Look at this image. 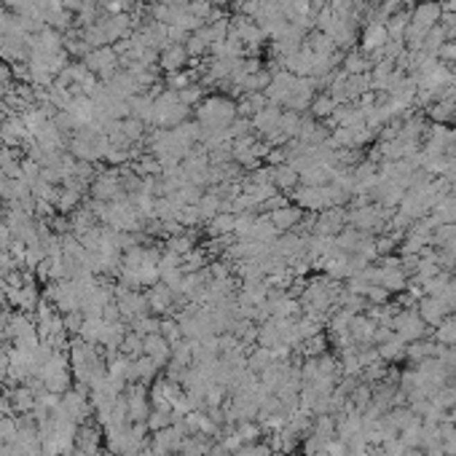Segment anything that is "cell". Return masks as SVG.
<instances>
[{
	"label": "cell",
	"mask_w": 456,
	"mask_h": 456,
	"mask_svg": "<svg viewBox=\"0 0 456 456\" xmlns=\"http://www.w3.org/2000/svg\"><path fill=\"white\" fill-rule=\"evenodd\" d=\"M234 223H236V215L234 212H218L212 220L204 223V234H207V239L234 236Z\"/></svg>",
	"instance_id": "7c38bea8"
},
{
	"label": "cell",
	"mask_w": 456,
	"mask_h": 456,
	"mask_svg": "<svg viewBox=\"0 0 456 456\" xmlns=\"http://www.w3.org/2000/svg\"><path fill=\"white\" fill-rule=\"evenodd\" d=\"M83 204V191L81 188H70L62 186V193H60V202H57V212L60 215H70Z\"/></svg>",
	"instance_id": "603a6c76"
},
{
	"label": "cell",
	"mask_w": 456,
	"mask_h": 456,
	"mask_svg": "<svg viewBox=\"0 0 456 456\" xmlns=\"http://www.w3.org/2000/svg\"><path fill=\"white\" fill-rule=\"evenodd\" d=\"M166 424H169V421H166L164 411H156V414L150 416V427H153V430H164Z\"/></svg>",
	"instance_id": "c3c4849f"
},
{
	"label": "cell",
	"mask_w": 456,
	"mask_h": 456,
	"mask_svg": "<svg viewBox=\"0 0 456 456\" xmlns=\"http://www.w3.org/2000/svg\"><path fill=\"white\" fill-rule=\"evenodd\" d=\"M27 333H35V325H33L24 314H14V317L8 319V325H6V335H11V338L17 341V338L27 335Z\"/></svg>",
	"instance_id": "1f68e13d"
},
{
	"label": "cell",
	"mask_w": 456,
	"mask_h": 456,
	"mask_svg": "<svg viewBox=\"0 0 456 456\" xmlns=\"http://www.w3.org/2000/svg\"><path fill=\"white\" fill-rule=\"evenodd\" d=\"M274 186H277L279 193H290L292 188L301 186V175L290 164L274 166Z\"/></svg>",
	"instance_id": "ac0fdd59"
},
{
	"label": "cell",
	"mask_w": 456,
	"mask_h": 456,
	"mask_svg": "<svg viewBox=\"0 0 456 456\" xmlns=\"http://www.w3.org/2000/svg\"><path fill=\"white\" fill-rule=\"evenodd\" d=\"M67 218H70V234H73V236H78V239H81V236L86 234V231H89V228L97 226V218H94L89 209L83 207V204L76 209V212H70Z\"/></svg>",
	"instance_id": "ffe728a7"
},
{
	"label": "cell",
	"mask_w": 456,
	"mask_h": 456,
	"mask_svg": "<svg viewBox=\"0 0 456 456\" xmlns=\"http://www.w3.org/2000/svg\"><path fill=\"white\" fill-rule=\"evenodd\" d=\"M83 64L100 78V81H110L119 70H121V60L116 54L113 46H103V49H91L86 57H83Z\"/></svg>",
	"instance_id": "7a4b0ae2"
},
{
	"label": "cell",
	"mask_w": 456,
	"mask_h": 456,
	"mask_svg": "<svg viewBox=\"0 0 456 456\" xmlns=\"http://www.w3.org/2000/svg\"><path fill=\"white\" fill-rule=\"evenodd\" d=\"M371 60H368V54L360 49V51H347L344 54V60H341V70L347 73V76H360V73H371Z\"/></svg>",
	"instance_id": "5bb4252c"
},
{
	"label": "cell",
	"mask_w": 456,
	"mask_h": 456,
	"mask_svg": "<svg viewBox=\"0 0 456 456\" xmlns=\"http://www.w3.org/2000/svg\"><path fill=\"white\" fill-rule=\"evenodd\" d=\"M236 116H239L236 103H234V97H226V94H215L196 105V121L207 132H226Z\"/></svg>",
	"instance_id": "6da1fadb"
},
{
	"label": "cell",
	"mask_w": 456,
	"mask_h": 456,
	"mask_svg": "<svg viewBox=\"0 0 456 456\" xmlns=\"http://www.w3.org/2000/svg\"><path fill=\"white\" fill-rule=\"evenodd\" d=\"M387 41H389L387 27H384L381 21H368V24H365V30H362L360 46H362V51H365V54H376V51H381V49L387 46Z\"/></svg>",
	"instance_id": "30bf717a"
},
{
	"label": "cell",
	"mask_w": 456,
	"mask_h": 456,
	"mask_svg": "<svg viewBox=\"0 0 456 456\" xmlns=\"http://www.w3.org/2000/svg\"><path fill=\"white\" fill-rule=\"evenodd\" d=\"M446 311H448V301H443V298H427L424 304H421V314H424V319L427 322H440L443 317H446Z\"/></svg>",
	"instance_id": "f1b7e54d"
},
{
	"label": "cell",
	"mask_w": 456,
	"mask_h": 456,
	"mask_svg": "<svg viewBox=\"0 0 456 456\" xmlns=\"http://www.w3.org/2000/svg\"><path fill=\"white\" fill-rule=\"evenodd\" d=\"M8 193H11V177L0 172V202H8Z\"/></svg>",
	"instance_id": "7dc6e473"
},
{
	"label": "cell",
	"mask_w": 456,
	"mask_h": 456,
	"mask_svg": "<svg viewBox=\"0 0 456 456\" xmlns=\"http://www.w3.org/2000/svg\"><path fill=\"white\" fill-rule=\"evenodd\" d=\"M427 113H430V119L435 121V124H448V121H454L456 119V100H440V103H432L427 107Z\"/></svg>",
	"instance_id": "d4e9b609"
},
{
	"label": "cell",
	"mask_w": 456,
	"mask_h": 456,
	"mask_svg": "<svg viewBox=\"0 0 456 456\" xmlns=\"http://www.w3.org/2000/svg\"><path fill=\"white\" fill-rule=\"evenodd\" d=\"M11 405H14V411H21V414L33 411L35 408V394H33V389H27V387L17 389V392L11 394Z\"/></svg>",
	"instance_id": "836d02e7"
},
{
	"label": "cell",
	"mask_w": 456,
	"mask_h": 456,
	"mask_svg": "<svg viewBox=\"0 0 456 456\" xmlns=\"http://www.w3.org/2000/svg\"><path fill=\"white\" fill-rule=\"evenodd\" d=\"M159 331V322L156 319H150V317H140V319H134V333L137 335H148V333H156Z\"/></svg>",
	"instance_id": "f6af8a7d"
},
{
	"label": "cell",
	"mask_w": 456,
	"mask_h": 456,
	"mask_svg": "<svg viewBox=\"0 0 456 456\" xmlns=\"http://www.w3.org/2000/svg\"><path fill=\"white\" fill-rule=\"evenodd\" d=\"M89 196L100 199V202H116V199L126 196L121 177H119V166L116 169H100L97 177L91 180V186H89Z\"/></svg>",
	"instance_id": "3957f363"
},
{
	"label": "cell",
	"mask_w": 456,
	"mask_h": 456,
	"mask_svg": "<svg viewBox=\"0 0 456 456\" xmlns=\"http://www.w3.org/2000/svg\"><path fill=\"white\" fill-rule=\"evenodd\" d=\"M156 368H159V365L146 354V357H140V360L132 365V378H150V376L156 374Z\"/></svg>",
	"instance_id": "ab89813d"
},
{
	"label": "cell",
	"mask_w": 456,
	"mask_h": 456,
	"mask_svg": "<svg viewBox=\"0 0 456 456\" xmlns=\"http://www.w3.org/2000/svg\"><path fill=\"white\" fill-rule=\"evenodd\" d=\"M255 212H245V215H236V223H234V239H249L252 226H255Z\"/></svg>",
	"instance_id": "8d00e7d4"
},
{
	"label": "cell",
	"mask_w": 456,
	"mask_h": 456,
	"mask_svg": "<svg viewBox=\"0 0 456 456\" xmlns=\"http://www.w3.org/2000/svg\"><path fill=\"white\" fill-rule=\"evenodd\" d=\"M38 177H41V164H38V161H33V159H27V156H24V159H21V180H24V183H30V186H33V183H35V180H38Z\"/></svg>",
	"instance_id": "7bdbcfd3"
},
{
	"label": "cell",
	"mask_w": 456,
	"mask_h": 456,
	"mask_svg": "<svg viewBox=\"0 0 456 456\" xmlns=\"http://www.w3.org/2000/svg\"><path fill=\"white\" fill-rule=\"evenodd\" d=\"M183 46H186V51H188V57H191V60H199V57H204V54L209 51V46L202 41L196 33H191Z\"/></svg>",
	"instance_id": "f35d334b"
},
{
	"label": "cell",
	"mask_w": 456,
	"mask_h": 456,
	"mask_svg": "<svg viewBox=\"0 0 456 456\" xmlns=\"http://www.w3.org/2000/svg\"><path fill=\"white\" fill-rule=\"evenodd\" d=\"M306 46H309L314 54H335L338 49H335V43L331 41V35H325V33H319V30H314L306 35Z\"/></svg>",
	"instance_id": "4dcf8cb0"
},
{
	"label": "cell",
	"mask_w": 456,
	"mask_h": 456,
	"mask_svg": "<svg viewBox=\"0 0 456 456\" xmlns=\"http://www.w3.org/2000/svg\"><path fill=\"white\" fill-rule=\"evenodd\" d=\"M435 3H443V0H435Z\"/></svg>",
	"instance_id": "816d5d0a"
},
{
	"label": "cell",
	"mask_w": 456,
	"mask_h": 456,
	"mask_svg": "<svg viewBox=\"0 0 456 456\" xmlns=\"http://www.w3.org/2000/svg\"><path fill=\"white\" fill-rule=\"evenodd\" d=\"M202 94H204V86H199V83H191V86H186V89L177 91L180 103L188 105V107H196V105L202 103Z\"/></svg>",
	"instance_id": "74e56055"
},
{
	"label": "cell",
	"mask_w": 456,
	"mask_h": 456,
	"mask_svg": "<svg viewBox=\"0 0 456 456\" xmlns=\"http://www.w3.org/2000/svg\"><path fill=\"white\" fill-rule=\"evenodd\" d=\"M448 41V33H446V27L443 24H435L430 33H427V38L421 43V51L424 54H430V57H437V51H440V46Z\"/></svg>",
	"instance_id": "4316f807"
},
{
	"label": "cell",
	"mask_w": 456,
	"mask_h": 456,
	"mask_svg": "<svg viewBox=\"0 0 456 456\" xmlns=\"http://www.w3.org/2000/svg\"><path fill=\"white\" fill-rule=\"evenodd\" d=\"M121 134H124V137H129L132 143H143V140H146V124L129 116V119H124V121H121Z\"/></svg>",
	"instance_id": "d590c367"
},
{
	"label": "cell",
	"mask_w": 456,
	"mask_h": 456,
	"mask_svg": "<svg viewBox=\"0 0 456 456\" xmlns=\"http://www.w3.org/2000/svg\"><path fill=\"white\" fill-rule=\"evenodd\" d=\"M378 285L387 288V290H403V288L408 285V274H405L403 266H397V269H384Z\"/></svg>",
	"instance_id": "f546056e"
},
{
	"label": "cell",
	"mask_w": 456,
	"mask_h": 456,
	"mask_svg": "<svg viewBox=\"0 0 456 456\" xmlns=\"http://www.w3.org/2000/svg\"><path fill=\"white\" fill-rule=\"evenodd\" d=\"M443 19V6L435 0H419L414 8H411V24L421 27V30H432L435 24H440Z\"/></svg>",
	"instance_id": "8992f818"
},
{
	"label": "cell",
	"mask_w": 456,
	"mask_h": 456,
	"mask_svg": "<svg viewBox=\"0 0 456 456\" xmlns=\"http://www.w3.org/2000/svg\"><path fill=\"white\" fill-rule=\"evenodd\" d=\"M271 218V223L274 228L279 231V234H288V231H298V226L304 223V218H306V212L301 207H295V204H285V207L274 209V212H266Z\"/></svg>",
	"instance_id": "52a82bcc"
},
{
	"label": "cell",
	"mask_w": 456,
	"mask_h": 456,
	"mask_svg": "<svg viewBox=\"0 0 456 456\" xmlns=\"http://www.w3.org/2000/svg\"><path fill=\"white\" fill-rule=\"evenodd\" d=\"M159 331L164 333L169 341H177V335H180V328H177L175 322H161V325H159Z\"/></svg>",
	"instance_id": "bcb514c9"
},
{
	"label": "cell",
	"mask_w": 456,
	"mask_h": 456,
	"mask_svg": "<svg viewBox=\"0 0 456 456\" xmlns=\"http://www.w3.org/2000/svg\"><path fill=\"white\" fill-rule=\"evenodd\" d=\"M349 226V209L331 207L317 212L314 226H311V236H338V231Z\"/></svg>",
	"instance_id": "277c9868"
},
{
	"label": "cell",
	"mask_w": 456,
	"mask_h": 456,
	"mask_svg": "<svg viewBox=\"0 0 456 456\" xmlns=\"http://www.w3.org/2000/svg\"><path fill=\"white\" fill-rule=\"evenodd\" d=\"M188 62H191V57H188L183 43H169L166 49H161V54H159V67L164 70L166 76L169 73H180Z\"/></svg>",
	"instance_id": "9c48e42d"
},
{
	"label": "cell",
	"mask_w": 456,
	"mask_h": 456,
	"mask_svg": "<svg viewBox=\"0 0 456 456\" xmlns=\"http://www.w3.org/2000/svg\"><path fill=\"white\" fill-rule=\"evenodd\" d=\"M81 3H83V0H60V6H62L64 11H70V14H78Z\"/></svg>",
	"instance_id": "681fc988"
},
{
	"label": "cell",
	"mask_w": 456,
	"mask_h": 456,
	"mask_svg": "<svg viewBox=\"0 0 456 456\" xmlns=\"http://www.w3.org/2000/svg\"><path fill=\"white\" fill-rule=\"evenodd\" d=\"M121 352H124L126 357L143 354V335H137V333H126L124 341H121Z\"/></svg>",
	"instance_id": "b9f144b4"
},
{
	"label": "cell",
	"mask_w": 456,
	"mask_h": 456,
	"mask_svg": "<svg viewBox=\"0 0 456 456\" xmlns=\"http://www.w3.org/2000/svg\"><path fill=\"white\" fill-rule=\"evenodd\" d=\"M126 405H129V419H134V421H146L148 419L146 387L134 384V387L129 389V400H126Z\"/></svg>",
	"instance_id": "2e32d148"
},
{
	"label": "cell",
	"mask_w": 456,
	"mask_h": 456,
	"mask_svg": "<svg viewBox=\"0 0 456 456\" xmlns=\"http://www.w3.org/2000/svg\"><path fill=\"white\" fill-rule=\"evenodd\" d=\"M290 202L295 207H301L304 212H322L328 209V199H325V188L322 186H298L292 188Z\"/></svg>",
	"instance_id": "5b68a950"
},
{
	"label": "cell",
	"mask_w": 456,
	"mask_h": 456,
	"mask_svg": "<svg viewBox=\"0 0 456 456\" xmlns=\"http://www.w3.org/2000/svg\"><path fill=\"white\" fill-rule=\"evenodd\" d=\"M0 387H3V381H0Z\"/></svg>",
	"instance_id": "f5cc1de1"
},
{
	"label": "cell",
	"mask_w": 456,
	"mask_h": 456,
	"mask_svg": "<svg viewBox=\"0 0 456 456\" xmlns=\"http://www.w3.org/2000/svg\"><path fill=\"white\" fill-rule=\"evenodd\" d=\"M196 207H199V218H202V226H204V223L212 220L218 212H223V199H220V196L209 188V191H204V196L199 199V204H196Z\"/></svg>",
	"instance_id": "44dd1931"
},
{
	"label": "cell",
	"mask_w": 456,
	"mask_h": 456,
	"mask_svg": "<svg viewBox=\"0 0 456 456\" xmlns=\"http://www.w3.org/2000/svg\"><path fill=\"white\" fill-rule=\"evenodd\" d=\"M269 105L266 100V94L263 91H255V94H242V100L236 103V113L242 116V119H252L258 110H263Z\"/></svg>",
	"instance_id": "7402d4cb"
},
{
	"label": "cell",
	"mask_w": 456,
	"mask_h": 456,
	"mask_svg": "<svg viewBox=\"0 0 456 456\" xmlns=\"http://www.w3.org/2000/svg\"><path fill=\"white\" fill-rule=\"evenodd\" d=\"M301 124H304V116H301V113H295V110H282V119H279V132H282L288 140H295V137H298Z\"/></svg>",
	"instance_id": "83f0119b"
},
{
	"label": "cell",
	"mask_w": 456,
	"mask_h": 456,
	"mask_svg": "<svg viewBox=\"0 0 456 456\" xmlns=\"http://www.w3.org/2000/svg\"><path fill=\"white\" fill-rule=\"evenodd\" d=\"M335 107H338V103L333 100L331 94H317L314 103H311V107H309V113L317 119V121H328L333 113H335Z\"/></svg>",
	"instance_id": "484cf974"
},
{
	"label": "cell",
	"mask_w": 456,
	"mask_h": 456,
	"mask_svg": "<svg viewBox=\"0 0 456 456\" xmlns=\"http://www.w3.org/2000/svg\"><path fill=\"white\" fill-rule=\"evenodd\" d=\"M279 119H282V107H274V105H266L263 110H258L252 119H249V124H252V132L258 134V137H271L274 132H279Z\"/></svg>",
	"instance_id": "ba28073f"
},
{
	"label": "cell",
	"mask_w": 456,
	"mask_h": 456,
	"mask_svg": "<svg viewBox=\"0 0 456 456\" xmlns=\"http://www.w3.org/2000/svg\"><path fill=\"white\" fill-rule=\"evenodd\" d=\"M134 175H140V177H156V175H161V164H159V159L153 156V153H143V156H137L132 166H129Z\"/></svg>",
	"instance_id": "cb8c5ba5"
},
{
	"label": "cell",
	"mask_w": 456,
	"mask_h": 456,
	"mask_svg": "<svg viewBox=\"0 0 456 456\" xmlns=\"http://www.w3.org/2000/svg\"><path fill=\"white\" fill-rule=\"evenodd\" d=\"M199 78V73L196 70H180V73H169L166 76V89H172V91H180V89H186V86H191V83Z\"/></svg>",
	"instance_id": "e575fe53"
},
{
	"label": "cell",
	"mask_w": 456,
	"mask_h": 456,
	"mask_svg": "<svg viewBox=\"0 0 456 456\" xmlns=\"http://www.w3.org/2000/svg\"><path fill=\"white\" fill-rule=\"evenodd\" d=\"M64 317V331H70V333H81V328H83V311L78 309V311H67V314H62Z\"/></svg>",
	"instance_id": "ee69618b"
},
{
	"label": "cell",
	"mask_w": 456,
	"mask_h": 456,
	"mask_svg": "<svg viewBox=\"0 0 456 456\" xmlns=\"http://www.w3.org/2000/svg\"><path fill=\"white\" fill-rule=\"evenodd\" d=\"M374 91V83H371V73H360V76H347V86H344V94H347V103L349 100H360L365 94Z\"/></svg>",
	"instance_id": "9a60e30c"
},
{
	"label": "cell",
	"mask_w": 456,
	"mask_h": 456,
	"mask_svg": "<svg viewBox=\"0 0 456 456\" xmlns=\"http://www.w3.org/2000/svg\"><path fill=\"white\" fill-rule=\"evenodd\" d=\"M21 121H24V126H27V132H30V134H35V132H38L46 121H49V116L43 113L41 107H33V105H30V107H24V110H21Z\"/></svg>",
	"instance_id": "d6a6232c"
},
{
	"label": "cell",
	"mask_w": 456,
	"mask_h": 456,
	"mask_svg": "<svg viewBox=\"0 0 456 456\" xmlns=\"http://www.w3.org/2000/svg\"><path fill=\"white\" fill-rule=\"evenodd\" d=\"M199 247V231H191V228H183L180 234H172V236H166L164 242V249L169 252H175V255H188L191 249Z\"/></svg>",
	"instance_id": "8fae6325"
},
{
	"label": "cell",
	"mask_w": 456,
	"mask_h": 456,
	"mask_svg": "<svg viewBox=\"0 0 456 456\" xmlns=\"http://www.w3.org/2000/svg\"><path fill=\"white\" fill-rule=\"evenodd\" d=\"M27 456H46V454H43V446H41V443H38V446H33V448L27 451Z\"/></svg>",
	"instance_id": "f907efd6"
},
{
	"label": "cell",
	"mask_w": 456,
	"mask_h": 456,
	"mask_svg": "<svg viewBox=\"0 0 456 456\" xmlns=\"http://www.w3.org/2000/svg\"><path fill=\"white\" fill-rule=\"evenodd\" d=\"M17 440V419L0 414V443H14Z\"/></svg>",
	"instance_id": "60d3db41"
},
{
	"label": "cell",
	"mask_w": 456,
	"mask_h": 456,
	"mask_svg": "<svg viewBox=\"0 0 456 456\" xmlns=\"http://www.w3.org/2000/svg\"><path fill=\"white\" fill-rule=\"evenodd\" d=\"M143 354H148L156 365H161L166 357H169V347H166L164 335H159V333L143 335Z\"/></svg>",
	"instance_id": "4fadbf2b"
},
{
	"label": "cell",
	"mask_w": 456,
	"mask_h": 456,
	"mask_svg": "<svg viewBox=\"0 0 456 456\" xmlns=\"http://www.w3.org/2000/svg\"><path fill=\"white\" fill-rule=\"evenodd\" d=\"M277 236H279V231L274 228L269 215H258V218H255V226H252V234H249V239H252V242H263V245H274Z\"/></svg>",
	"instance_id": "d6986e66"
},
{
	"label": "cell",
	"mask_w": 456,
	"mask_h": 456,
	"mask_svg": "<svg viewBox=\"0 0 456 456\" xmlns=\"http://www.w3.org/2000/svg\"><path fill=\"white\" fill-rule=\"evenodd\" d=\"M172 301H175V290L164 285V282H156L150 292H148V304L153 311H169L172 309Z\"/></svg>",
	"instance_id": "e0dca14e"
}]
</instances>
